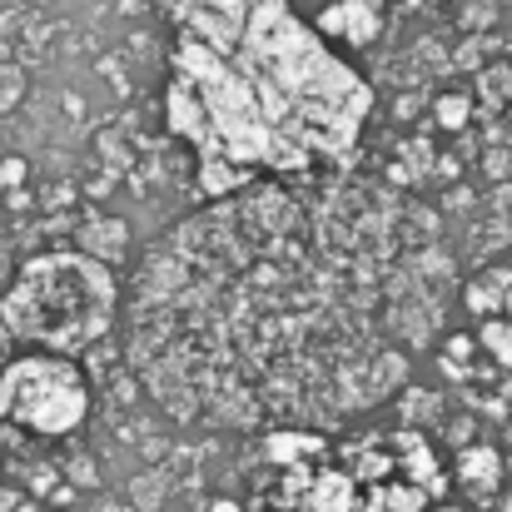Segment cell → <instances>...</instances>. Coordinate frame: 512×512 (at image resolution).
<instances>
[{
	"mask_svg": "<svg viewBox=\"0 0 512 512\" xmlns=\"http://www.w3.org/2000/svg\"><path fill=\"white\" fill-rule=\"evenodd\" d=\"M368 85L284 0H189L170 60V130L204 189L343 160Z\"/></svg>",
	"mask_w": 512,
	"mask_h": 512,
	"instance_id": "cell-1",
	"label": "cell"
},
{
	"mask_svg": "<svg viewBox=\"0 0 512 512\" xmlns=\"http://www.w3.org/2000/svg\"><path fill=\"white\" fill-rule=\"evenodd\" d=\"M115 319V274L90 254H40L20 264L0 299V324L45 353H80Z\"/></svg>",
	"mask_w": 512,
	"mask_h": 512,
	"instance_id": "cell-2",
	"label": "cell"
},
{
	"mask_svg": "<svg viewBox=\"0 0 512 512\" xmlns=\"http://www.w3.org/2000/svg\"><path fill=\"white\" fill-rule=\"evenodd\" d=\"M90 413V388L70 353H25L0 368V423H15L40 438H60L80 428Z\"/></svg>",
	"mask_w": 512,
	"mask_h": 512,
	"instance_id": "cell-3",
	"label": "cell"
},
{
	"mask_svg": "<svg viewBox=\"0 0 512 512\" xmlns=\"http://www.w3.org/2000/svg\"><path fill=\"white\" fill-rule=\"evenodd\" d=\"M214 512H239V508H234V503H219V508H214Z\"/></svg>",
	"mask_w": 512,
	"mask_h": 512,
	"instance_id": "cell-4",
	"label": "cell"
}]
</instances>
